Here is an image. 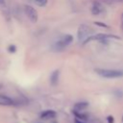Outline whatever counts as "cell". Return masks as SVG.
<instances>
[{"instance_id": "6da1fadb", "label": "cell", "mask_w": 123, "mask_h": 123, "mask_svg": "<svg viewBox=\"0 0 123 123\" xmlns=\"http://www.w3.org/2000/svg\"><path fill=\"white\" fill-rule=\"evenodd\" d=\"M95 72L105 78H119L123 77V71L122 70H117V69H103V68H96Z\"/></svg>"}, {"instance_id": "7a4b0ae2", "label": "cell", "mask_w": 123, "mask_h": 123, "mask_svg": "<svg viewBox=\"0 0 123 123\" xmlns=\"http://www.w3.org/2000/svg\"><path fill=\"white\" fill-rule=\"evenodd\" d=\"M73 40V37L71 35H64L62 38H60L54 45V49L56 51H62L66 46H68Z\"/></svg>"}, {"instance_id": "3957f363", "label": "cell", "mask_w": 123, "mask_h": 123, "mask_svg": "<svg viewBox=\"0 0 123 123\" xmlns=\"http://www.w3.org/2000/svg\"><path fill=\"white\" fill-rule=\"evenodd\" d=\"M91 33H92V30H90L87 26L86 25H80L79 29H78V38L79 40H86L90 36H91Z\"/></svg>"}, {"instance_id": "277c9868", "label": "cell", "mask_w": 123, "mask_h": 123, "mask_svg": "<svg viewBox=\"0 0 123 123\" xmlns=\"http://www.w3.org/2000/svg\"><path fill=\"white\" fill-rule=\"evenodd\" d=\"M24 10H25V12H26L27 16L29 17V19L32 22H37V21L38 15H37V12L35 10V8H33L32 6H29V5H26L24 7Z\"/></svg>"}, {"instance_id": "5b68a950", "label": "cell", "mask_w": 123, "mask_h": 123, "mask_svg": "<svg viewBox=\"0 0 123 123\" xmlns=\"http://www.w3.org/2000/svg\"><path fill=\"white\" fill-rule=\"evenodd\" d=\"M56 116H57L56 111H52V110L43 111L40 113V117L43 118V119H52V118H55Z\"/></svg>"}, {"instance_id": "8992f818", "label": "cell", "mask_w": 123, "mask_h": 123, "mask_svg": "<svg viewBox=\"0 0 123 123\" xmlns=\"http://www.w3.org/2000/svg\"><path fill=\"white\" fill-rule=\"evenodd\" d=\"M13 104V100L10 97H8L7 95H3L0 94V105L2 106H10Z\"/></svg>"}, {"instance_id": "52a82bcc", "label": "cell", "mask_w": 123, "mask_h": 123, "mask_svg": "<svg viewBox=\"0 0 123 123\" xmlns=\"http://www.w3.org/2000/svg\"><path fill=\"white\" fill-rule=\"evenodd\" d=\"M59 76H60V71L59 70H55L51 74V76H50V83L53 86H55V85L58 84V82H59Z\"/></svg>"}, {"instance_id": "ba28073f", "label": "cell", "mask_w": 123, "mask_h": 123, "mask_svg": "<svg viewBox=\"0 0 123 123\" xmlns=\"http://www.w3.org/2000/svg\"><path fill=\"white\" fill-rule=\"evenodd\" d=\"M87 106H88V104H87L86 102H81V103H77V104L75 105L74 109H75L76 111H83V110L86 109V108H87Z\"/></svg>"}, {"instance_id": "9c48e42d", "label": "cell", "mask_w": 123, "mask_h": 123, "mask_svg": "<svg viewBox=\"0 0 123 123\" xmlns=\"http://www.w3.org/2000/svg\"><path fill=\"white\" fill-rule=\"evenodd\" d=\"M74 114H75L76 118H78V119H80V120H83V121H86V120H87V116H86V114H83V113L79 112V111L74 110Z\"/></svg>"}, {"instance_id": "30bf717a", "label": "cell", "mask_w": 123, "mask_h": 123, "mask_svg": "<svg viewBox=\"0 0 123 123\" xmlns=\"http://www.w3.org/2000/svg\"><path fill=\"white\" fill-rule=\"evenodd\" d=\"M39 6H44V5H46V3H47V0H35Z\"/></svg>"}, {"instance_id": "8fae6325", "label": "cell", "mask_w": 123, "mask_h": 123, "mask_svg": "<svg viewBox=\"0 0 123 123\" xmlns=\"http://www.w3.org/2000/svg\"><path fill=\"white\" fill-rule=\"evenodd\" d=\"M8 49H9V52H10V53H14L15 50H16V47H15L14 45H10Z\"/></svg>"}, {"instance_id": "7c38bea8", "label": "cell", "mask_w": 123, "mask_h": 123, "mask_svg": "<svg viewBox=\"0 0 123 123\" xmlns=\"http://www.w3.org/2000/svg\"><path fill=\"white\" fill-rule=\"evenodd\" d=\"M108 122H109V123H114L113 117H112V116H109V117H108Z\"/></svg>"}, {"instance_id": "4fadbf2b", "label": "cell", "mask_w": 123, "mask_h": 123, "mask_svg": "<svg viewBox=\"0 0 123 123\" xmlns=\"http://www.w3.org/2000/svg\"><path fill=\"white\" fill-rule=\"evenodd\" d=\"M95 24H96V25H100V26H103V27H107V26H106V25H105L104 23H100V22H95Z\"/></svg>"}, {"instance_id": "5bb4252c", "label": "cell", "mask_w": 123, "mask_h": 123, "mask_svg": "<svg viewBox=\"0 0 123 123\" xmlns=\"http://www.w3.org/2000/svg\"><path fill=\"white\" fill-rule=\"evenodd\" d=\"M75 123H85V122H83V120H80V119L76 118V120H75Z\"/></svg>"}, {"instance_id": "9a60e30c", "label": "cell", "mask_w": 123, "mask_h": 123, "mask_svg": "<svg viewBox=\"0 0 123 123\" xmlns=\"http://www.w3.org/2000/svg\"><path fill=\"white\" fill-rule=\"evenodd\" d=\"M0 4L1 5H5V0H0Z\"/></svg>"}, {"instance_id": "2e32d148", "label": "cell", "mask_w": 123, "mask_h": 123, "mask_svg": "<svg viewBox=\"0 0 123 123\" xmlns=\"http://www.w3.org/2000/svg\"><path fill=\"white\" fill-rule=\"evenodd\" d=\"M122 17H123V15H122Z\"/></svg>"}]
</instances>
